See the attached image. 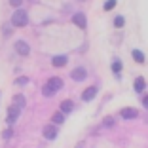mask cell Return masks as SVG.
<instances>
[{
	"mask_svg": "<svg viewBox=\"0 0 148 148\" xmlns=\"http://www.w3.org/2000/svg\"><path fill=\"white\" fill-rule=\"evenodd\" d=\"M27 23H29V15H27V12L23 8L15 10L13 15H12V25L13 27H25Z\"/></svg>",
	"mask_w": 148,
	"mask_h": 148,
	"instance_id": "cell-1",
	"label": "cell"
},
{
	"mask_svg": "<svg viewBox=\"0 0 148 148\" xmlns=\"http://www.w3.org/2000/svg\"><path fill=\"white\" fill-rule=\"evenodd\" d=\"M15 51H17L21 57H27L29 53H31V48H29V44H27L25 40H17V42H15Z\"/></svg>",
	"mask_w": 148,
	"mask_h": 148,
	"instance_id": "cell-2",
	"label": "cell"
},
{
	"mask_svg": "<svg viewBox=\"0 0 148 148\" xmlns=\"http://www.w3.org/2000/svg\"><path fill=\"white\" fill-rule=\"evenodd\" d=\"M70 78L76 80V82H82V80L87 78V70L84 69V66H78V69H74L72 72H70Z\"/></svg>",
	"mask_w": 148,
	"mask_h": 148,
	"instance_id": "cell-3",
	"label": "cell"
},
{
	"mask_svg": "<svg viewBox=\"0 0 148 148\" xmlns=\"http://www.w3.org/2000/svg\"><path fill=\"white\" fill-rule=\"evenodd\" d=\"M42 133H44V137H46V139L53 140L57 135H59V129H57V127L51 123V125H46V127H44V129H42Z\"/></svg>",
	"mask_w": 148,
	"mask_h": 148,
	"instance_id": "cell-4",
	"label": "cell"
},
{
	"mask_svg": "<svg viewBox=\"0 0 148 148\" xmlns=\"http://www.w3.org/2000/svg\"><path fill=\"white\" fill-rule=\"evenodd\" d=\"M19 110H21V108H17V106H13V105L8 108V118H6V122H8L10 125L17 122V118H19Z\"/></svg>",
	"mask_w": 148,
	"mask_h": 148,
	"instance_id": "cell-5",
	"label": "cell"
},
{
	"mask_svg": "<svg viewBox=\"0 0 148 148\" xmlns=\"http://www.w3.org/2000/svg\"><path fill=\"white\" fill-rule=\"evenodd\" d=\"M72 23L78 27V29H86V27H87V19H86L84 13H74V15H72Z\"/></svg>",
	"mask_w": 148,
	"mask_h": 148,
	"instance_id": "cell-6",
	"label": "cell"
},
{
	"mask_svg": "<svg viewBox=\"0 0 148 148\" xmlns=\"http://www.w3.org/2000/svg\"><path fill=\"white\" fill-rule=\"evenodd\" d=\"M46 86H49L53 91H59V89L63 87V80L59 78V76H51V78L48 80V84H46Z\"/></svg>",
	"mask_w": 148,
	"mask_h": 148,
	"instance_id": "cell-7",
	"label": "cell"
},
{
	"mask_svg": "<svg viewBox=\"0 0 148 148\" xmlns=\"http://www.w3.org/2000/svg\"><path fill=\"white\" fill-rule=\"evenodd\" d=\"M120 116H122L123 120H135V118L139 116V112H137L135 108H122L120 110Z\"/></svg>",
	"mask_w": 148,
	"mask_h": 148,
	"instance_id": "cell-8",
	"label": "cell"
},
{
	"mask_svg": "<svg viewBox=\"0 0 148 148\" xmlns=\"http://www.w3.org/2000/svg\"><path fill=\"white\" fill-rule=\"evenodd\" d=\"M95 95H97V87L91 86V87H87V89H84L82 99L84 101H93V99H95Z\"/></svg>",
	"mask_w": 148,
	"mask_h": 148,
	"instance_id": "cell-9",
	"label": "cell"
},
{
	"mask_svg": "<svg viewBox=\"0 0 148 148\" xmlns=\"http://www.w3.org/2000/svg\"><path fill=\"white\" fill-rule=\"evenodd\" d=\"M133 87H135V91H137V93L144 91V87H146V82H144L143 76H137V78H135V82H133Z\"/></svg>",
	"mask_w": 148,
	"mask_h": 148,
	"instance_id": "cell-10",
	"label": "cell"
},
{
	"mask_svg": "<svg viewBox=\"0 0 148 148\" xmlns=\"http://www.w3.org/2000/svg\"><path fill=\"white\" fill-rule=\"evenodd\" d=\"M66 61H69V59H66V55H55L51 59V65L53 66H65Z\"/></svg>",
	"mask_w": 148,
	"mask_h": 148,
	"instance_id": "cell-11",
	"label": "cell"
},
{
	"mask_svg": "<svg viewBox=\"0 0 148 148\" xmlns=\"http://www.w3.org/2000/svg\"><path fill=\"white\" fill-rule=\"evenodd\" d=\"M72 110H74V103H72V101L66 99V101L61 103V112L63 114H69V112H72Z\"/></svg>",
	"mask_w": 148,
	"mask_h": 148,
	"instance_id": "cell-12",
	"label": "cell"
},
{
	"mask_svg": "<svg viewBox=\"0 0 148 148\" xmlns=\"http://www.w3.org/2000/svg\"><path fill=\"white\" fill-rule=\"evenodd\" d=\"M13 106H17V108H23V106L27 105V101H25V97L23 95H13V103H12Z\"/></svg>",
	"mask_w": 148,
	"mask_h": 148,
	"instance_id": "cell-13",
	"label": "cell"
},
{
	"mask_svg": "<svg viewBox=\"0 0 148 148\" xmlns=\"http://www.w3.org/2000/svg\"><path fill=\"white\" fill-rule=\"evenodd\" d=\"M131 55H133V59H135L137 63H144V55H143V51H139V49H133V51H131Z\"/></svg>",
	"mask_w": 148,
	"mask_h": 148,
	"instance_id": "cell-14",
	"label": "cell"
},
{
	"mask_svg": "<svg viewBox=\"0 0 148 148\" xmlns=\"http://www.w3.org/2000/svg\"><path fill=\"white\" fill-rule=\"evenodd\" d=\"M63 122H65V114H63V112H57V114H53V125H57V123L61 125Z\"/></svg>",
	"mask_w": 148,
	"mask_h": 148,
	"instance_id": "cell-15",
	"label": "cell"
},
{
	"mask_svg": "<svg viewBox=\"0 0 148 148\" xmlns=\"http://www.w3.org/2000/svg\"><path fill=\"white\" fill-rule=\"evenodd\" d=\"M112 72L116 74V76H120V72H122V61H118V59H116V61L112 63Z\"/></svg>",
	"mask_w": 148,
	"mask_h": 148,
	"instance_id": "cell-16",
	"label": "cell"
},
{
	"mask_svg": "<svg viewBox=\"0 0 148 148\" xmlns=\"http://www.w3.org/2000/svg\"><path fill=\"white\" fill-rule=\"evenodd\" d=\"M15 86H19V87H23V86H27V84H29V78H27V76H19V78H15Z\"/></svg>",
	"mask_w": 148,
	"mask_h": 148,
	"instance_id": "cell-17",
	"label": "cell"
},
{
	"mask_svg": "<svg viewBox=\"0 0 148 148\" xmlns=\"http://www.w3.org/2000/svg\"><path fill=\"white\" fill-rule=\"evenodd\" d=\"M42 95H44V97H51V95H55V91H53L49 86H46V84H44V87H42Z\"/></svg>",
	"mask_w": 148,
	"mask_h": 148,
	"instance_id": "cell-18",
	"label": "cell"
},
{
	"mask_svg": "<svg viewBox=\"0 0 148 148\" xmlns=\"http://www.w3.org/2000/svg\"><path fill=\"white\" fill-rule=\"evenodd\" d=\"M123 23H125V19H123L122 15H118V17L114 19V27H118V29H122V27H123Z\"/></svg>",
	"mask_w": 148,
	"mask_h": 148,
	"instance_id": "cell-19",
	"label": "cell"
},
{
	"mask_svg": "<svg viewBox=\"0 0 148 148\" xmlns=\"http://www.w3.org/2000/svg\"><path fill=\"white\" fill-rule=\"evenodd\" d=\"M114 6H116V0H106V2H105V12L114 10Z\"/></svg>",
	"mask_w": 148,
	"mask_h": 148,
	"instance_id": "cell-20",
	"label": "cell"
},
{
	"mask_svg": "<svg viewBox=\"0 0 148 148\" xmlns=\"http://www.w3.org/2000/svg\"><path fill=\"white\" fill-rule=\"evenodd\" d=\"M12 135H13V129H6L4 133H2V139H10Z\"/></svg>",
	"mask_w": 148,
	"mask_h": 148,
	"instance_id": "cell-21",
	"label": "cell"
},
{
	"mask_svg": "<svg viewBox=\"0 0 148 148\" xmlns=\"http://www.w3.org/2000/svg\"><path fill=\"white\" fill-rule=\"evenodd\" d=\"M103 123H105L106 127H112L114 125V118H105V122H103Z\"/></svg>",
	"mask_w": 148,
	"mask_h": 148,
	"instance_id": "cell-22",
	"label": "cell"
},
{
	"mask_svg": "<svg viewBox=\"0 0 148 148\" xmlns=\"http://www.w3.org/2000/svg\"><path fill=\"white\" fill-rule=\"evenodd\" d=\"M21 2H23V0H10V4H12L13 8H19V6H21Z\"/></svg>",
	"mask_w": 148,
	"mask_h": 148,
	"instance_id": "cell-23",
	"label": "cell"
},
{
	"mask_svg": "<svg viewBox=\"0 0 148 148\" xmlns=\"http://www.w3.org/2000/svg\"><path fill=\"white\" fill-rule=\"evenodd\" d=\"M143 105H144V108H148V95L143 97Z\"/></svg>",
	"mask_w": 148,
	"mask_h": 148,
	"instance_id": "cell-24",
	"label": "cell"
},
{
	"mask_svg": "<svg viewBox=\"0 0 148 148\" xmlns=\"http://www.w3.org/2000/svg\"><path fill=\"white\" fill-rule=\"evenodd\" d=\"M82 2H84V0H82Z\"/></svg>",
	"mask_w": 148,
	"mask_h": 148,
	"instance_id": "cell-25",
	"label": "cell"
}]
</instances>
